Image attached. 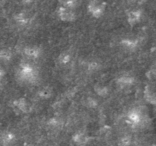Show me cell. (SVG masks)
<instances>
[{"instance_id":"5b68a950","label":"cell","mask_w":156,"mask_h":146,"mask_svg":"<svg viewBox=\"0 0 156 146\" xmlns=\"http://www.w3.org/2000/svg\"><path fill=\"white\" fill-rule=\"evenodd\" d=\"M142 18V12L139 10H134L128 14V21L130 25H135L140 22Z\"/></svg>"},{"instance_id":"277c9868","label":"cell","mask_w":156,"mask_h":146,"mask_svg":"<svg viewBox=\"0 0 156 146\" xmlns=\"http://www.w3.org/2000/svg\"><path fill=\"white\" fill-rule=\"evenodd\" d=\"M24 53L29 59H37V58H39L41 56V50L38 47L30 46V47H27L24 49Z\"/></svg>"},{"instance_id":"5bb4252c","label":"cell","mask_w":156,"mask_h":146,"mask_svg":"<svg viewBox=\"0 0 156 146\" xmlns=\"http://www.w3.org/2000/svg\"><path fill=\"white\" fill-rule=\"evenodd\" d=\"M39 95L41 98H44V99L50 98L52 95V90L49 88H43L41 91H40Z\"/></svg>"},{"instance_id":"30bf717a","label":"cell","mask_w":156,"mask_h":146,"mask_svg":"<svg viewBox=\"0 0 156 146\" xmlns=\"http://www.w3.org/2000/svg\"><path fill=\"white\" fill-rule=\"evenodd\" d=\"M118 82L119 84H120V85H122V86H131V85L133 84L134 78L133 77H131V76L124 75L122 76V77H120V78L118 79Z\"/></svg>"},{"instance_id":"8fae6325","label":"cell","mask_w":156,"mask_h":146,"mask_svg":"<svg viewBox=\"0 0 156 146\" xmlns=\"http://www.w3.org/2000/svg\"><path fill=\"white\" fill-rule=\"evenodd\" d=\"M145 97L149 103L155 104V92L150 88H146L145 91Z\"/></svg>"},{"instance_id":"7c38bea8","label":"cell","mask_w":156,"mask_h":146,"mask_svg":"<svg viewBox=\"0 0 156 146\" xmlns=\"http://www.w3.org/2000/svg\"><path fill=\"white\" fill-rule=\"evenodd\" d=\"M94 91H96V93H97L99 96H101V97H106L108 94V87L103 86V85H95V86H94Z\"/></svg>"},{"instance_id":"e0dca14e","label":"cell","mask_w":156,"mask_h":146,"mask_svg":"<svg viewBox=\"0 0 156 146\" xmlns=\"http://www.w3.org/2000/svg\"><path fill=\"white\" fill-rule=\"evenodd\" d=\"M86 103H88V106H91V107H94V106H97V104H98L97 100H96L95 99L92 98V97H88V100H87Z\"/></svg>"},{"instance_id":"ac0fdd59","label":"cell","mask_w":156,"mask_h":146,"mask_svg":"<svg viewBox=\"0 0 156 146\" xmlns=\"http://www.w3.org/2000/svg\"><path fill=\"white\" fill-rule=\"evenodd\" d=\"M147 76L150 80H153L155 78V68H152V69H150V71H149L147 72Z\"/></svg>"},{"instance_id":"4fadbf2b","label":"cell","mask_w":156,"mask_h":146,"mask_svg":"<svg viewBox=\"0 0 156 146\" xmlns=\"http://www.w3.org/2000/svg\"><path fill=\"white\" fill-rule=\"evenodd\" d=\"M12 53L9 50H2L0 51V61H9L12 59Z\"/></svg>"},{"instance_id":"6da1fadb","label":"cell","mask_w":156,"mask_h":146,"mask_svg":"<svg viewBox=\"0 0 156 146\" xmlns=\"http://www.w3.org/2000/svg\"><path fill=\"white\" fill-rule=\"evenodd\" d=\"M18 74L22 80L27 82H34L37 78L36 68L29 62H23L21 64Z\"/></svg>"},{"instance_id":"9c48e42d","label":"cell","mask_w":156,"mask_h":146,"mask_svg":"<svg viewBox=\"0 0 156 146\" xmlns=\"http://www.w3.org/2000/svg\"><path fill=\"white\" fill-rule=\"evenodd\" d=\"M62 7L73 10L79 5V0H59Z\"/></svg>"},{"instance_id":"ffe728a7","label":"cell","mask_w":156,"mask_h":146,"mask_svg":"<svg viewBox=\"0 0 156 146\" xmlns=\"http://www.w3.org/2000/svg\"><path fill=\"white\" fill-rule=\"evenodd\" d=\"M4 75H5V71L3 69H2V68H0V79L4 76Z\"/></svg>"},{"instance_id":"d6986e66","label":"cell","mask_w":156,"mask_h":146,"mask_svg":"<svg viewBox=\"0 0 156 146\" xmlns=\"http://www.w3.org/2000/svg\"><path fill=\"white\" fill-rule=\"evenodd\" d=\"M21 2L24 4H30L32 2H34V0H21Z\"/></svg>"},{"instance_id":"ba28073f","label":"cell","mask_w":156,"mask_h":146,"mask_svg":"<svg viewBox=\"0 0 156 146\" xmlns=\"http://www.w3.org/2000/svg\"><path fill=\"white\" fill-rule=\"evenodd\" d=\"M14 104H15L18 109L24 111V112H27V111H28L29 105H28V103H27V100H26L24 98L18 99V100H16L15 102H14Z\"/></svg>"},{"instance_id":"9a60e30c","label":"cell","mask_w":156,"mask_h":146,"mask_svg":"<svg viewBox=\"0 0 156 146\" xmlns=\"http://www.w3.org/2000/svg\"><path fill=\"white\" fill-rule=\"evenodd\" d=\"M72 56L69 53H63L59 56V62L62 64H67L71 61Z\"/></svg>"},{"instance_id":"2e32d148","label":"cell","mask_w":156,"mask_h":146,"mask_svg":"<svg viewBox=\"0 0 156 146\" xmlns=\"http://www.w3.org/2000/svg\"><path fill=\"white\" fill-rule=\"evenodd\" d=\"M88 68V70H90L91 71H96V70H98L99 68V64L97 62H95V61H92V62H89Z\"/></svg>"},{"instance_id":"3957f363","label":"cell","mask_w":156,"mask_h":146,"mask_svg":"<svg viewBox=\"0 0 156 146\" xmlns=\"http://www.w3.org/2000/svg\"><path fill=\"white\" fill-rule=\"evenodd\" d=\"M59 18L63 21H73L76 20V15L72 9L61 6L58 11Z\"/></svg>"},{"instance_id":"8992f818","label":"cell","mask_w":156,"mask_h":146,"mask_svg":"<svg viewBox=\"0 0 156 146\" xmlns=\"http://www.w3.org/2000/svg\"><path fill=\"white\" fill-rule=\"evenodd\" d=\"M121 44L126 50L132 51V50H136V48L138 46V42L136 40L127 38V39L123 40L121 41Z\"/></svg>"},{"instance_id":"52a82bcc","label":"cell","mask_w":156,"mask_h":146,"mask_svg":"<svg viewBox=\"0 0 156 146\" xmlns=\"http://www.w3.org/2000/svg\"><path fill=\"white\" fill-rule=\"evenodd\" d=\"M15 19L18 24H21V25H25L29 22L30 18H29L27 14L24 13V12H20V13H18L15 15Z\"/></svg>"},{"instance_id":"7a4b0ae2","label":"cell","mask_w":156,"mask_h":146,"mask_svg":"<svg viewBox=\"0 0 156 146\" xmlns=\"http://www.w3.org/2000/svg\"><path fill=\"white\" fill-rule=\"evenodd\" d=\"M105 9V4L99 0H91L88 5V11L95 18H100Z\"/></svg>"}]
</instances>
